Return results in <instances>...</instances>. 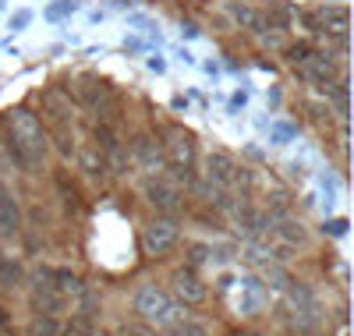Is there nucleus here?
<instances>
[{"label": "nucleus", "mask_w": 354, "mask_h": 336, "mask_svg": "<svg viewBox=\"0 0 354 336\" xmlns=\"http://www.w3.org/2000/svg\"><path fill=\"white\" fill-rule=\"evenodd\" d=\"M8 128H11V149L18 152V160L25 167H36V163L46 160L50 138H46L39 117L32 110H11L8 113Z\"/></svg>", "instance_id": "1"}, {"label": "nucleus", "mask_w": 354, "mask_h": 336, "mask_svg": "<svg viewBox=\"0 0 354 336\" xmlns=\"http://www.w3.org/2000/svg\"><path fill=\"white\" fill-rule=\"evenodd\" d=\"M163 160H167V167L174 170L177 180H185L188 188L195 185V142H192L188 131H181V128H170L167 131Z\"/></svg>", "instance_id": "2"}, {"label": "nucleus", "mask_w": 354, "mask_h": 336, "mask_svg": "<svg viewBox=\"0 0 354 336\" xmlns=\"http://www.w3.org/2000/svg\"><path fill=\"white\" fill-rule=\"evenodd\" d=\"M135 312L142 315V319H149V322H174L177 315H185L181 308H177V301L163 290V287H156V283H142L138 290H135Z\"/></svg>", "instance_id": "3"}, {"label": "nucleus", "mask_w": 354, "mask_h": 336, "mask_svg": "<svg viewBox=\"0 0 354 336\" xmlns=\"http://www.w3.org/2000/svg\"><path fill=\"white\" fill-rule=\"evenodd\" d=\"M177 241H181V223H177L174 216H156L149 227L142 230V252L160 259V255L177 248Z\"/></svg>", "instance_id": "4"}, {"label": "nucleus", "mask_w": 354, "mask_h": 336, "mask_svg": "<svg viewBox=\"0 0 354 336\" xmlns=\"http://www.w3.org/2000/svg\"><path fill=\"white\" fill-rule=\"evenodd\" d=\"M145 202H149L156 212H160V216H177V212H181L185 209V195L181 192H177L174 185H170V180H160V177H149V180H145Z\"/></svg>", "instance_id": "5"}, {"label": "nucleus", "mask_w": 354, "mask_h": 336, "mask_svg": "<svg viewBox=\"0 0 354 336\" xmlns=\"http://www.w3.org/2000/svg\"><path fill=\"white\" fill-rule=\"evenodd\" d=\"M305 28L312 32H347V8L344 4H322L315 11H305Z\"/></svg>", "instance_id": "6"}, {"label": "nucleus", "mask_w": 354, "mask_h": 336, "mask_svg": "<svg viewBox=\"0 0 354 336\" xmlns=\"http://www.w3.org/2000/svg\"><path fill=\"white\" fill-rule=\"evenodd\" d=\"M32 304H36V308H43L46 315L64 312L68 297L53 287V280H50V269H36V277H32Z\"/></svg>", "instance_id": "7"}, {"label": "nucleus", "mask_w": 354, "mask_h": 336, "mask_svg": "<svg viewBox=\"0 0 354 336\" xmlns=\"http://www.w3.org/2000/svg\"><path fill=\"white\" fill-rule=\"evenodd\" d=\"M205 180H213L216 188L234 192L245 180V170H238V163H234L230 156H223V152H213V156L205 160Z\"/></svg>", "instance_id": "8"}, {"label": "nucleus", "mask_w": 354, "mask_h": 336, "mask_svg": "<svg viewBox=\"0 0 354 336\" xmlns=\"http://www.w3.org/2000/svg\"><path fill=\"white\" fill-rule=\"evenodd\" d=\"M298 75L308 82V85H315V88H333V75H337V64H333V57L330 53H312L305 64H298Z\"/></svg>", "instance_id": "9"}, {"label": "nucleus", "mask_w": 354, "mask_h": 336, "mask_svg": "<svg viewBox=\"0 0 354 336\" xmlns=\"http://www.w3.org/2000/svg\"><path fill=\"white\" fill-rule=\"evenodd\" d=\"M170 287H174V294H177V301L185 304H202L205 297H209V290H205V283L195 277L192 269H177L174 277H170Z\"/></svg>", "instance_id": "10"}, {"label": "nucleus", "mask_w": 354, "mask_h": 336, "mask_svg": "<svg viewBox=\"0 0 354 336\" xmlns=\"http://www.w3.org/2000/svg\"><path fill=\"white\" fill-rule=\"evenodd\" d=\"M21 205H18V195L8 188V185H0V237H15L21 230Z\"/></svg>", "instance_id": "11"}, {"label": "nucleus", "mask_w": 354, "mask_h": 336, "mask_svg": "<svg viewBox=\"0 0 354 336\" xmlns=\"http://www.w3.org/2000/svg\"><path fill=\"white\" fill-rule=\"evenodd\" d=\"M131 163H138L142 170H160L167 160H163V145H156V138L153 135H138L135 142H131Z\"/></svg>", "instance_id": "12"}, {"label": "nucleus", "mask_w": 354, "mask_h": 336, "mask_svg": "<svg viewBox=\"0 0 354 336\" xmlns=\"http://www.w3.org/2000/svg\"><path fill=\"white\" fill-rule=\"evenodd\" d=\"M163 336H209V326L192 315H177L174 322L163 326Z\"/></svg>", "instance_id": "13"}, {"label": "nucleus", "mask_w": 354, "mask_h": 336, "mask_svg": "<svg viewBox=\"0 0 354 336\" xmlns=\"http://www.w3.org/2000/svg\"><path fill=\"white\" fill-rule=\"evenodd\" d=\"M273 230H277V237H280L283 244H305V237H308L305 223H301V220H294V216H280Z\"/></svg>", "instance_id": "14"}, {"label": "nucleus", "mask_w": 354, "mask_h": 336, "mask_svg": "<svg viewBox=\"0 0 354 336\" xmlns=\"http://www.w3.org/2000/svg\"><path fill=\"white\" fill-rule=\"evenodd\" d=\"M0 283L4 287H21L25 283V265L8 259V255H0Z\"/></svg>", "instance_id": "15"}, {"label": "nucleus", "mask_w": 354, "mask_h": 336, "mask_svg": "<svg viewBox=\"0 0 354 336\" xmlns=\"http://www.w3.org/2000/svg\"><path fill=\"white\" fill-rule=\"evenodd\" d=\"M50 280L64 297L68 294H82V280H78V272H71V269H50Z\"/></svg>", "instance_id": "16"}, {"label": "nucleus", "mask_w": 354, "mask_h": 336, "mask_svg": "<svg viewBox=\"0 0 354 336\" xmlns=\"http://www.w3.org/2000/svg\"><path fill=\"white\" fill-rule=\"evenodd\" d=\"M61 336H93V319H88V315H75L68 326H61Z\"/></svg>", "instance_id": "17"}, {"label": "nucleus", "mask_w": 354, "mask_h": 336, "mask_svg": "<svg viewBox=\"0 0 354 336\" xmlns=\"http://www.w3.org/2000/svg\"><path fill=\"white\" fill-rule=\"evenodd\" d=\"M82 167H85V174H88V177H103L106 160H103V156L96 160V149H85V152H82Z\"/></svg>", "instance_id": "18"}, {"label": "nucleus", "mask_w": 354, "mask_h": 336, "mask_svg": "<svg viewBox=\"0 0 354 336\" xmlns=\"http://www.w3.org/2000/svg\"><path fill=\"white\" fill-rule=\"evenodd\" d=\"M312 53H315V50H312L308 43H298V46H287V60H290L294 68H298V64H305V60H308Z\"/></svg>", "instance_id": "19"}, {"label": "nucleus", "mask_w": 354, "mask_h": 336, "mask_svg": "<svg viewBox=\"0 0 354 336\" xmlns=\"http://www.w3.org/2000/svg\"><path fill=\"white\" fill-rule=\"evenodd\" d=\"M32 333H36V336H57V333H61V326H57L53 315H46V319H36V322H32Z\"/></svg>", "instance_id": "20"}, {"label": "nucleus", "mask_w": 354, "mask_h": 336, "mask_svg": "<svg viewBox=\"0 0 354 336\" xmlns=\"http://www.w3.org/2000/svg\"><path fill=\"white\" fill-rule=\"evenodd\" d=\"M121 336H156V333L142 322H131V326H121Z\"/></svg>", "instance_id": "21"}, {"label": "nucleus", "mask_w": 354, "mask_h": 336, "mask_svg": "<svg viewBox=\"0 0 354 336\" xmlns=\"http://www.w3.org/2000/svg\"><path fill=\"white\" fill-rule=\"evenodd\" d=\"M230 336H262V333H230Z\"/></svg>", "instance_id": "22"}, {"label": "nucleus", "mask_w": 354, "mask_h": 336, "mask_svg": "<svg viewBox=\"0 0 354 336\" xmlns=\"http://www.w3.org/2000/svg\"><path fill=\"white\" fill-rule=\"evenodd\" d=\"M308 336H322V333H315V329H312V333H308Z\"/></svg>", "instance_id": "23"}, {"label": "nucleus", "mask_w": 354, "mask_h": 336, "mask_svg": "<svg viewBox=\"0 0 354 336\" xmlns=\"http://www.w3.org/2000/svg\"><path fill=\"white\" fill-rule=\"evenodd\" d=\"M93 336H106V333H93Z\"/></svg>", "instance_id": "24"}]
</instances>
